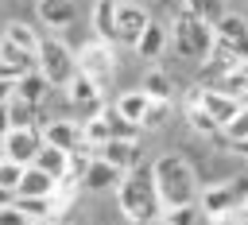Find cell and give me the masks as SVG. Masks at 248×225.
<instances>
[{"mask_svg":"<svg viewBox=\"0 0 248 225\" xmlns=\"http://www.w3.org/2000/svg\"><path fill=\"white\" fill-rule=\"evenodd\" d=\"M229 190H232V202H236V206H248V171L232 175V178H229Z\"/></svg>","mask_w":248,"mask_h":225,"instance_id":"1f68e13d","label":"cell"},{"mask_svg":"<svg viewBox=\"0 0 248 225\" xmlns=\"http://www.w3.org/2000/svg\"><path fill=\"white\" fill-rule=\"evenodd\" d=\"M39 140L58 147V151H70V147L81 144V124H74V120H46V124H39Z\"/></svg>","mask_w":248,"mask_h":225,"instance_id":"8fae6325","label":"cell"},{"mask_svg":"<svg viewBox=\"0 0 248 225\" xmlns=\"http://www.w3.org/2000/svg\"><path fill=\"white\" fill-rule=\"evenodd\" d=\"M213 35H217V39H248V23H244V16H236V12H221V16L213 19Z\"/></svg>","mask_w":248,"mask_h":225,"instance_id":"603a6c76","label":"cell"},{"mask_svg":"<svg viewBox=\"0 0 248 225\" xmlns=\"http://www.w3.org/2000/svg\"><path fill=\"white\" fill-rule=\"evenodd\" d=\"M155 221H159V225H198V206H194V202H182V206H163Z\"/></svg>","mask_w":248,"mask_h":225,"instance_id":"484cf974","label":"cell"},{"mask_svg":"<svg viewBox=\"0 0 248 225\" xmlns=\"http://www.w3.org/2000/svg\"><path fill=\"white\" fill-rule=\"evenodd\" d=\"M209 85H213V89H221V93H232V97H240V93L248 89V66H244V62H236V66L221 70V74H217Z\"/></svg>","mask_w":248,"mask_h":225,"instance_id":"44dd1931","label":"cell"},{"mask_svg":"<svg viewBox=\"0 0 248 225\" xmlns=\"http://www.w3.org/2000/svg\"><path fill=\"white\" fill-rule=\"evenodd\" d=\"M39 171H46V175H62L66 171V151H58V147H50V144H39V151H35V159H31Z\"/></svg>","mask_w":248,"mask_h":225,"instance_id":"d4e9b609","label":"cell"},{"mask_svg":"<svg viewBox=\"0 0 248 225\" xmlns=\"http://www.w3.org/2000/svg\"><path fill=\"white\" fill-rule=\"evenodd\" d=\"M240 105H244V109H248V89H244V93H240Z\"/></svg>","mask_w":248,"mask_h":225,"instance_id":"f35d334b","label":"cell"},{"mask_svg":"<svg viewBox=\"0 0 248 225\" xmlns=\"http://www.w3.org/2000/svg\"><path fill=\"white\" fill-rule=\"evenodd\" d=\"M167 109H170V101H147V109H143V116H140V128H147V132L163 128V120H167Z\"/></svg>","mask_w":248,"mask_h":225,"instance_id":"f1b7e54d","label":"cell"},{"mask_svg":"<svg viewBox=\"0 0 248 225\" xmlns=\"http://www.w3.org/2000/svg\"><path fill=\"white\" fill-rule=\"evenodd\" d=\"M151 182H155L159 206H182L198 198V175L182 155H159L151 163Z\"/></svg>","mask_w":248,"mask_h":225,"instance_id":"7a4b0ae2","label":"cell"},{"mask_svg":"<svg viewBox=\"0 0 248 225\" xmlns=\"http://www.w3.org/2000/svg\"><path fill=\"white\" fill-rule=\"evenodd\" d=\"M35 70L46 78V85L62 89L70 78H74V50L62 43V39H39V50H35Z\"/></svg>","mask_w":248,"mask_h":225,"instance_id":"277c9868","label":"cell"},{"mask_svg":"<svg viewBox=\"0 0 248 225\" xmlns=\"http://www.w3.org/2000/svg\"><path fill=\"white\" fill-rule=\"evenodd\" d=\"M198 202H202V213H205L209 221H213L217 213H225V209H232V206H236V202H232V190H229V182H217V186H205Z\"/></svg>","mask_w":248,"mask_h":225,"instance_id":"e0dca14e","label":"cell"},{"mask_svg":"<svg viewBox=\"0 0 248 225\" xmlns=\"http://www.w3.org/2000/svg\"><path fill=\"white\" fill-rule=\"evenodd\" d=\"M0 62H8L12 70H35V54L31 50H23V47H16V43H8V39H0Z\"/></svg>","mask_w":248,"mask_h":225,"instance_id":"4316f807","label":"cell"},{"mask_svg":"<svg viewBox=\"0 0 248 225\" xmlns=\"http://www.w3.org/2000/svg\"><path fill=\"white\" fill-rule=\"evenodd\" d=\"M182 8H190L198 19H205V23H213L225 8H221V0H182Z\"/></svg>","mask_w":248,"mask_h":225,"instance_id":"f546056e","label":"cell"},{"mask_svg":"<svg viewBox=\"0 0 248 225\" xmlns=\"http://www.w3.org/2000/svg\"><path fill=\"white\" fill-rule=\"evenodd\" d=\"M132 50H136L140 58H151V62H155V58H163V50H167V23H155V19H147Z\"/></svg>","mask_w":248,"mask_h":225,"instance_id":"4fadbf2b","label":"cell"},{"mask_svg":"<svg viewBox=\"0 0 248 225\" xmlns=\"http://www.w3.org/2000/svg\"><path fill=\"white\" fill-rule=\"evenodd\" d=\"M4 202H12V194H8L4 186H0V206H4Z\"/></svg>","mask_w":248,"mask_h":225,"instance_id":"d590c367","label":"cell"},{"mask_svg":"<svg viewBox=\"0 0 248 225\" xmlns=\"http://www.w3.org/2000/svg\"><path fill=\"white\" fill-rule=\"evenodd\" d=\"M116 190V202H120V209H124V217L132 221V225H151L155 217H159V194H155V182H151V167H132V171H124V178L112 186Z\"/></svg>","mask_w":248,"mask_h":225,"instance_id":"6da1fadb","label":"cell"},{"mask_svg":"<svg viewBox=\"0 0 248 225\" xmlns=\"http://www.w3.org/2000/svg\"><path fill=\"white\" fill-rule=\"evenodd\" d=\"M147 101H151V97H147L143 89H132V93H124V97H120V101H116L112 109H116V112H120L124 120H132V124H140V116H143V109H147Z\"/></svg>","mask_w":248,"mask_h":225,"instance_id":"cb8c5ba5","label":"cell"},{"mask_svg":"<svg viewBox=\"0 0 248 225\" xmlns=\"http://www.w3.org/2000/svg\"><path fill=\"white\" fill-rule=\"evenodd\" d=\"M159 4H167V8H182V0H159Z\"/></svg>","mask_w":248,"mask_h":225,"instance_id":"8d00e7d4","label":"cell"},{"mask_svg":"<svg viewBox=\"0 0 248 225\" xmlns=\"http://www.w3.org/2000/svg\"><path fill=\"white\" fill-rule=\"evenodd\" d=\"M120 178H124V171H120V167H112V163H105L101 155H93V159H89V167L81 171V178H78V182H81L89 194H105V190H112Z\"/></svg>","mask_w":248,"mask_h":225,"instance_id":"9c48e42d","label":"cell"},{"mask_svg":"<svg viewBox=\"0 0 248 225\" xmlns=\"http://www.w3.org/2000/svg\"><path fill=\"white\" fill-rule=\"evenodd\" d=\"M0 78H19V70H12L8 62H0Z\"/></svg>","mask_w":248,"mask_h":225,"instance_id":"e575fe53","label":"cell"},{"mask_svg":"<svg viewBox=\"0 0 248 225\" xmlns=\"http://www.w3.org/2000/svg\"><path fill=\"white\" fill-rule=\"evenodd\" d=\"M0 225H35V221H27L23 209H16L12 202H4V206H0Z\"/></svg>","mask_w":248,"mask_h":225,"instance_id":"d6a6232c","label":"cell"},{"mask_svg":"<svg viewBox=\"0 0 248 225\" xmlns=\"http://www.w3.org/2000/svg\"><path fill=\"white\" fill-rule=\"evenodd\" d=\"M147 19H151V16L143 12V4H136V0H116V43L136 47V39H140V31H143Z\"/></svg>","mask_w":248,"mask_h":225,"instance_id":"52a82bcc","label":"cell"},{"mask_svg":"<svg viewBox=\"0 0 248 225\" xmlns=\"http://www.w3.org/2000/svg\"><path fill=\"white\" fill-rule=\"evenodd\" d=\"M35 8H39V19H43L46 27H54V31L70 27L74 16H78V4H74V0H39Z\"/></svg>","mask_w":248,"mask_h":225,"instance_id":"5bb4252c","label":"cell"},{"mask_svg":"<svg viewBox=\"0 0 248 225\" xmlns=\"http://www.w3.org/2000/svg\"><path fill=\"white\" fill-rule=\"evenodd\" d=\"M105 163H112V167H120V171H132L136 163H140V140H124V136H112V140H105V144H97L93 147Z\"/></svg>","mask_w":248,"mask_h":225,"instance_id":"ba28073f","label":"cell"},{"mask_svg":"<svg viewBox=\"0 0 248 225\" xmlns=\"http://www.w3.org/2000/svg\"><path fill=\"white\" fill-rule=\"evenodd\" d=\"M74 66L81 70V74H89L101 89L112 81V74H116V54H112V43H105V39H93L89 47H81L78 50V58H74Z\"/></svg>","mask_w":248,"mask_h":225,"instance_id":"5b68a950","label":"cell"},{"mask_svg":"<svg viewBox=\"0 0 248 225\" xmlns=\"http://www.w3.org/2000/svg\"><path fill=\"white\" fill-rule=\"evenodd\" d=\"M39 124H23V128H8L4 140H0V159H12V163H31L35 151H39Z\"/></svg>","mask_w":248,"mask_h":225,"instance_id":"8992f818","label":"cell"},{"mask_svg":"<svg viewBox=\"0 0 248 225\" xmlns=\"http://www.w3.org/2000/svg\"><path fill=\"white\" fill-rule=\"evenodd\" d=\"M167 39L174 43V50H178L182 58H190V62H205V54H209V47H213L217 35H213V23L198 19L190 8H174V23H170Z\"/></svg>","mask_w":248,"mask_h":225,"instance_id":"3957f363","label":"cell"},{"mask_svg":"<svg viewBox=\"0 0 248 225\" xmlns=\"http://www.w3.org/2000/svg\"><path fill=\"white\" fill-rule=\"evenodd\" d=\"M39 225H66V221H58V217H46V221H39Z\"/></svg>","mask_w":248,"mask_h":225,"instance_id":"74e56055","label":"cell"},{"mask_svg":"<svg viewBox=\"0 0 248 225\" xmlns=\"http://www.w3.org/2000/svg\"><path fill=\"white\" fill-rule=\"evenodd\" d=\"M198 101L205 105V112H209L217 124H225V120L236 116V109H240V97L221 93V89H213V85H202V89H198Z\"/></svg>","mask_w":248,"mask_h":225,"instance_id":"7c38bea8","label":"cell"},{"mask_svg":"<svg viewBox=\"0 0 248 225\" xmlns=\"http://www.w3.org/2000/svg\"><path fill=\"white\" fill-rule=\"evenodd\" d=\"M19 175H23V163L0 159V186H4L8 194H16V182H19Z\"/></svg>","mask_w":248,"mask_h":225,"instance_id":"4dcf8cb0","label":"cell"},{"mask_svg":"<svg viewBox=\"0 0 248 225\" xmlns=\"http://www.w3.org/2000/svg\"><path fill=\"white\" fill-rule=\"evenodd\" d=\"M186 124L194 128V132H202V136H217L221 132V124L205 112V105L198 101V89H190V97H186Z\"/></svg>","mask_w":248,"mask_h":225,"instance_id":"2e32d148","label":"cell"},{"mask_svg":"<svg viewBox=\"0 0 248 225\" xmlns=\"http://www.w3.org/2000/svg\"><path fill=\"white\" fill-rule=\"evenodd\" d=\"M236 225H248V213H244V217H240V221H236Z\"/></svg>","mask_w":248,"mask_h":225,"instance_id":"ab89813d","label":"cell"},{"mask_svg":"<svg viewBox=\"0 0 248 225\" xmlns=\"http://www.w3.org/2000/svg\"><path fill=\"white\" fill-rule=\"evenodd\" d=\"M4 39H8V43H16V47H23V50H31V54L39 50V35H35L27 23H19V19H12V23L4 27Z\"/></svg>","mask_w":248,"mask_h":225,"instance_id":"83f0119b","label":"cell"},{"mask_svg":"<svg viewBox=\"0 0 248 225\" xmlns=\"http://www.w3.org/2000/svg\"><path fill=\"white\" fill-rule=\"evenodd\" d=\"M93 31L105 43H116V0H97L93 4Z\"/></svg>","mask_w":248,"mask_h":225,"instance_id":"ac0fdd59","label":"cell"},{"mask_svg":"<svg viewBox=\"0 0 248 225\" xmlns=\"http://www.w3.org/2000/svg\"><path fill=\"white\" fill-rule=\"evenodd\" d=\"M4 112H8V128H23V124H39V105L23 101L19 93H12L4 101Z\"/></svg>","mask_w":248,"mask_h":225,"instance_id":"ffe728a7","label":"cell"},{"mask_svg":"<svg viewBox=\"0 0 248 225\" xmlns=\"http://www.w3.org/2000/svg\"><path fill=\"white\" fill-rule=\"evenodd\" d=\"M62 89H66L70 105H78V109H89V112L101 105V93H105V89H101V85H97L89 74H81V70H74V78H70Z\"/></svg>","mask_w":248,"mask_h":225,"instance_id":"30bf717a","label":"cell"},{"mask_svg":"<svg viewBox=\"0 0 248 225\" xmlns=\"http://www.w3.org/2000/svg\"><path fill=\"white\" fill-rule=\"evenodd\" d=\"M12 93H16V78H0V105H4Z\"/></svg>","mask_w":248,"mask_h":225,"instance_id":"836d02e7","label":"cell"},{"mask_svg":"<svg viewBox=\"0 0 248 225\" xmlns=\"http://www.w3.org/2000/svg\"><path fill=\"white\" fill-rule=\"evenodd\" d=\"M46 78L39 74V70H23L19 78H16V93L23 97V101H31V105H43L46 101Z\"/></svg>","mask_w":248,"mask_h":225,"instance_id":"d6986e66","label":"cell"},{"mask_svg":"<svg viewBox=\"0 0 248 225\" xmlns=\"http://www.w3.org/2000/svg\"><path fill=\"white\" fill-rule=\"evenodd\" d=\"M12 206L16 209H23L27 213V221H46V217H54V198L50 194H16L12 198Z\"/></svg>","mask_w":248,"mask_h":225,"instance_id":"9a60e30c","label":"cell"},{"mask_svg":"<svg viewBox=\"0 0 248 225\" xmlns=\"http://www.w3.org/2000/svg\"><path fill=\"white\" fill-rule=\"evenodd\" d=\"M140 89H143L151 101H170L174 81H170V74H167V70H147V74H143V81H140Z\"/></svg>","mask_w":248,"mask_h":225,"instance_id":"7402d4cb","label":"cell"}]
</instances>
